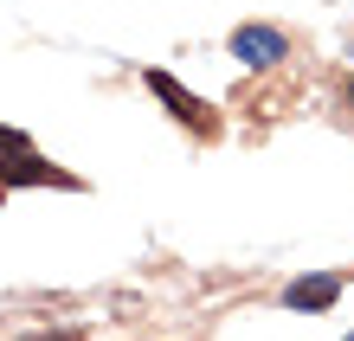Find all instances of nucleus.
Instances as JSON below:
<instances>
[{"instance_id":"39448f33","label":"nucleus","mask_w":354,"mask_h":341,"mask_svg":"<svg viewBox=\"0 0 354 341\" xmlns=\"http://www.w3.org/2000/svg\"><path fill=\"white\" fill-rule=\"evenodd\" d=\"M13 148H32V142L19 136V129H7V122H0V155H13Z\"/></svg>"},{"instance_id":"1a4fd4ad","label":"nucleus","mask_w":354,"mask_h":341,"mask_svg":"<svg viewBox=\"0 0 354 341\" xmlns=\"http://www.w3.org/2000/svg\"><path fill=\"white\" fill-rule=\"evenodd\" d=\"M348 341H354V335H348Z\"/></svg>"},{"instance_id":"0eeeda50","label":"nucleus","mask_w":354,"mask_h":341,"mask_svg":"<svg viewBox=\"0 0 354 341\" xmlns=\"http://www.w3.org/2000/svg\"><path fill=\"white\" fill-rule=\"evenodd\" d=\"M0 200H7V187H0Z\"/></svg>"},{"instance_id":"f257e3e1","label":"nucleus","mask_w":354,"mask_h":341,"mask_svg":"<svg viewBox=\"0 0 354 341\" xmlns=\"http://www.w3.org/2000/svg\"><path fill=\"white\" fill-rule=\"evenodd\" d=\"M142 84H149V91H155L161 103H168V110H174V116L187 122V129H200V136H206V129H213V110H206V103H200L194 91H187V84H180V77H168V71H161V65H149V71H142Z\"/></svg>"},{"instance_id":"423d86ee","label":"nucleus","mask_w":354,"mask_h":341,"mask_svg":"<svg viewBox=\"0 0 354 341\" xmlns=\"http://www.w3.org/2000/svg\"><path fill=\"white\" fill-rule=\"evenodd\" d=\"M32 341H71V335H32Z\"/></svg>"},{"instance_id":"f03ea898","label":"nucleus","mask_w":354,"mask_h":341,"mask_svg":"<svg viewBox=\"0 0 354 341\" xmlns=\"http://www.w3.org/2000/svg\"><path fill=\"white\" fill-rule=\"evenodd\" d=\"M0 187H77V174L39 161L32 148H13V155H0Z\"/></svg>"},{"instance_id":"7ed1b4c3","label":"nucleus","mask_w":354,"mask_h":341,"mask_svg":"<svg viewBox=\"0 0 354 341\" xmlns=\"http://www.w3.org/2000/svg\"><path fill=\"white\" fill-rule=\"evenodd\" d=\"M232 58H239L245 71L283 65V58H290V39H283L277 26H239V33H232Z\"/></svg>"},{"instance_id":"6e6552de","label":"nucleus","mask_w":354,"mask_h":341,"mask_svg":"<svg viewBox=\"0 0 354 341\" xmlns=\"http://www.w3.org/2000/svg\"><path fill=\"white\" fill-rule=\"evenodd\" d=\"M348 97H354V84H348Z\"/></svg>"},{"instance_id":"20e7f679","label":"nucleus","mask_w":354,"mask_h":341,"mask_svg":"<svg viewBox=\"0 0 354 341\" xmlns=\"http://www.w3.org/2000/svg\"><path fill=\"white\" fill-rule=\"evenodd\" d=\"M342 296V277L335 270H316V277H297V284H283V309H335Z\"/></svg>"}]
</instances>
